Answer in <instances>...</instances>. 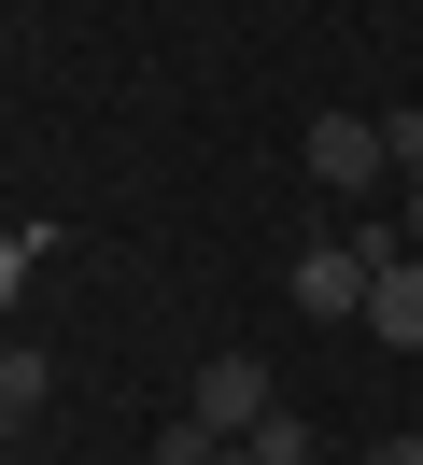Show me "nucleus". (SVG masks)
Returning <instances> with one entry per match:
<instances>
[{
	"label": "nucleus",
	"instance_id": "obj_1",
	"mask_svg": "<svg viewBox=\"0 0 423 465\" xmlns=\"http://www.w3.org/2000/svg\"><path fill=\"white\" fill-rule=\"evenodd\" d=\"M381 254H395V226H381V240H367V226H353V240H310V254H297V311H310V324H367Z\"/></svg>",
	"mask_w": 423,
	"mask_h": 465
},
{
	"label": "nucleus",
	"instance_id": "obj_2",
	"mask_svg": "<svg viewBox=\"0 0 423 465\" xmlns=\"http://www.w3.org/2000/svg\"><path fill=\"white\" fill-rule=\"evenodd\" d=\"M310 183H325V198H367V183H381L395 170V155H381V114H310Z\"/></svg>",
	"mask_w": 423,
	"mask_h": 465
},
{
	"label": "nucleus",
	"instance_id": "obj_3",
	"mask_svg": "<svg viewBox=\"0 0 423 465\" xmlns=\"http://www.w3.org/2000/svg\"><path fill=\"white\" fill-rule=\"evenodd\" d=\"M268 367H254V352H212V367H197V409H184V423H212V437H254V423H268Z\"/></svg>",
	"mask_w": 423,
	"mask_h": 465
},
{
	"label": "nucleus",
	"instance_id": "obj_4",
	"mask_svg": "<svg viewBox=\"0 0 423 465\" xmlns=\"http://www.w3.org/2000/svg\"><path fill=\"white\" fill-rule=\"evenodd\" d=\"M367 339H381V352H423V254H381V282H367Z\"/></svg>",
	"mask_w": 423,
	"mask_h": 465
},
{
	"label": "nucleus",
	"instance_id": "obj_5",
	"mask_svg": "<svg viewBox=\"0 0 423 465\" xmlns=\"http://www.w3.org/2000/svg\"><path fill=\"white\" fill-rule=\"evenodd\" d=\"M240 451H254V465H325V437H310V423H297V409H268V423H254V437H240Z\"/></svg>",
	"mask_w": 423,
	"mask_h": 465
},
{
	"label": "nucleus",
	"instance_id": "obj_6",
	"mask_svg": "<svg viewBox=\"0 0 423 465\" xmlns=\"http://www.w3.org/2000/svg\"><path fill=\"white\" fill-rule=\"evenodd\" d=\"M43 409V352H0V423H28Z\"/></svg>",
	"mask_w": 423,
	"mask_h": 465
},
{
	"label": "nucleus",
	"instance_id": "obj_7",
	"mask_svg": "<svg viewBox=\"0 0 423 465\" xmlns=\"http://www.w3.org/2000/svg\"><path fill=\"white\" fill-rule=\"evenodd\" d=\"M381 155H395V183H423V99H409V114H381Z\"/></svg>",
	"mask_w": 423,
	"mask_h": 465
},
{
	"label": "nucleus",
	"instance_id": "obj_8",
	"mask_svg": "<svg viewBox=\"0 0 423 465\" xmlns=\"http://www.w3.org/2000/svg\"><path fill=\"white\" fill-rule=\"evenodd\" d=\"M28 268H43V226H0V296H15Z\"/></svg>",
	"mask_w": 423,
	"mask_h": 465
},
{
	"label": "nucleus",
	"instance_id": "obj_9",
	"mask_svg": "<svg viewBox=\"0 0 423 465\" xmlns=\"http://www.w3.org/2000/svg\"><path fill=\"white\" fill-rule=\"evenodd\" d=\"M367 465H423V437H381V451H367Z\"/></svg>",
	"mask_w": 423,
	"mask_h": 465
},
{
	"label": "nucleus",
	"instance_id": "obj_10",
	"mask_svg": "<svg viewBox=\"0 0 423 465\" xmlns=\"http://www.w3.org/2000/svg\"><path fill=\"white\" fill-rule=\"evenodd\" d=\"M409 240H423V183H409Z\"/></svg>",
	"mask_w": 423,
	"mask_h": 465
}]
</instances>
